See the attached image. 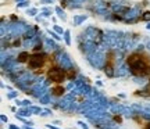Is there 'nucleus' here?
Instances as JSON below:
<instances>
[{
    "label": "nucleus",
    "instance_id": "obj_1",
    "mask_svg": "<svg viewBox=\"0 0 150 129\" xmlns=\"http://www.w3.org/2000/svg\"><path fill=\"white\" fill-rule=\"evenodd\" d=\"M131 72L136 76H146L150 74V59L143 53H132L128 57Z\"/></svg>",
    "mask_w": 150,
    "mask_h": 129
},
{
    "label": "nucleus",
    "instance_id": "obj_2",
    "mask_svg": "<svg viewBox=\"0 0 150 129\" xmlns=\"http://www.w3.org/2000/svg\"><path fill=\"white\" fill-rule=\"evenodd\" d=\"M46 56L45 54H33L29 57L28 60V65H29V68H32V70H40L43 68V65L46 63Z\"/></svg>",
    "mask_w": 150,
    "mask_h": 129
},
{
    "label": "nucleus",
    "instance_id": "obj_3",
    "mask_svg": "<svg viewBox=\"0 0 150 129\" xmlns=\"http://www.w3.org/2000/svg\"><path fill=\"white\" fill-rule=\"evenodd\" d=\"M49 81L54 82V83H61L65 79V72L60 68H50L47 72Z\"/></svg>",
    "mask_w": 150,
    "mask_h": 129
},
{
    "label": "nucleus",
    "instance_id": "obj_4",
    "mask_svg": "<svg viewBox=\"0 0 150 129\" xmlns=\"http://www.w3.org/2000/svg\"><path fill=\"white\" fill-rule=\"evenodd\" d=\"M53 93L56 96H60V94L64 93V87L63 86H56V87H53Z\"/></svg>",
    "mask_w": 150,
    "mask_h": 129
},
{
    "label": "nucleus",
    "instance_id": "obj_5",
    "mask_svg": "<svg viewBox=\"0 0 150 129\" xmlns=\"http://www.w3.org/2000/svg\"><path fill=\"white\" fill-rule=\"evenodd\" d=\"M29 57H31V56H29L28 53H21V54H20V57H18V60H20L21 63H25Z\"/></svg>",
    "mask_w": 150,
    "mask_h": 129
},
{
    "label": "nucleus",
    "instance_id": "obj_6",
    "mask_svg": "<svg viewBox=\"0 0 150 129\" xmlns=\"http://www.w3.org/2000/svg\"><path fill=\"white\" fill-rule=\"evenodd\" d=\"M146 129H150V122H149L147 125H146Z\"/></svg>",
    "mask_w": 150,
    "mask_h": 129
}]
</instances>
